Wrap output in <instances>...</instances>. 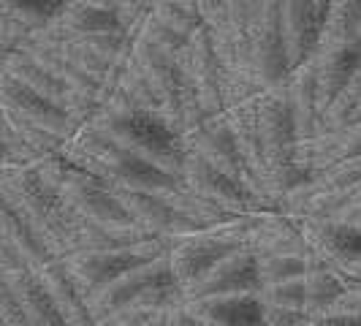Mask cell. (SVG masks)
Returning <instances> with one entry per match:
<instances>
[{
	"label": "cell",
	"mask_w": 361,
	"mask_h": 326,
	"mask_svg": "<svg viewBox=\"0 0 361 326\" xmlns=\"http://www.w3.org/2000/svg\"><path fill=\"white\" fill-rule=\"evenodd\" d=\"M0 193L14 210L19 223L36 236L52 258H66L79 250L85 220L60 201L57 191L44 180L36 163L0 166Z\"/></svg>",
	"instance_id": "1"
},
{
	"label": "cell",
	"mask_w": 361,
	"mask_h": 326,
	"mask_svg": "<svg viewBox=\"0 0 361 326\" xmlns=\"http://www.w3.org/2000/svg\"><path fill=\"white\" fill-rule=\"evenodd\" d=\"M60 158L92 177H98L111 191L161 193L163 196L166 191H171L177 185V180L161 174L149 163L139 161L136 155L123 150L114 139H109L95 123L76 128V133L60 150Z\"/></svg>",
	"instance_id": "2"
},
{
	"label": "cell",
	"mask_w": 361,
	"mask_h": 326,
	"mask_svg": "<svg viewBox=\"0 0 361 326\" xmlns=\"http://www.w3.org/2000/svg\"><path fill=\"white\" fill-rule=\"evenodd\" d=\"M36 169L44 174V180L57 191L60 201L71 210L73 215L90 226H98L111 234L128 236L133 242H149L152 236H147L123 210V204L117 199V193L104 185L98 177H92L87 171L76 169L68 161H63L60 155L36 161Z\"/></svg>",
	"instance_id": "3"
},
{
	"label": "cell",
	"mask_w": 361,
	"mask_h": 326,
	"mask_svg": "<svg viewBox=\"0 0 361 326\" xmlns=\"http://www.w3.org/2000/svg\"><path fill=\"white\" fill-rule=\"evenodd\" d=\"M90 123H95L109 139H114L139 161L149 163L152 169H158L161 174L171 177V180H180L188 150H185L180 133H174L158 114H152V111L120 114V117L95 114Z\"/></svg>",
	"instance_id": "4"
},
{
	"label": "cell",
	"mask_w": 361,
	"mask_h": 326,
	"mask_svg": "<svg viewBox=\"0 0 361 326\" xmlns=\"http://www.w3.org/2000/svg\"><path fill=\"white\" fill-rule=\"evenodd\" d=\"M166 250V242L161 239H149L133 248L123 250H104V253H71L63 258L66 270L71 274L73 286L85 296V302L95 296L98 291L111 286L114 280L126 277L128 272L145 267L147 261L158 258Z\"/></svg>",
	"instance_id": "5"
},
{
	"label": "cell",
	"mask_w": 361,
	"mask_h": 326,
	"mask_svg": "<svg viewBox=\"0 0 361 326\" xmlns=\"http://www.w3.org/2000/svg\"><path fill=\"white\" fill-rule=\"evenodd\" d=\"M250 68L261 92L280 90L290 76L280 30V0H258L250 22Z\"/></svg>",
	"instance_id": "6"
},
{
	"label": "cell",
	"mask_w": 361,
	"mask_h": 326,
	"mask_svg": "<svg viewBox=\"0 0 361 326\" xmlns=\"http://www.w3.org/2000/svg\"><path fill=\"white\" fill-rule=\"evenodd\" d=\"M182 142H185L188 155L199 158L201 163L212 166V169H217L220 174H226V177H231V180L242 182L255 199H258V204L264 207L253 177H250V171L245 169V161H242V155H239V147H236L231 126H228V120H226V111L217 114V117H204L199 126H193L182 136ZM264 210H267V207H264Z\"/></svg>",
	"instance_id": "7"
},
{
	"label": "cell",
	"mask_w": 361,
	"mask_h": 326,
	"mask_svg": "<svg viewBox=\"0 0 361 326\" xmlns=\"http://www.w3.org/2000/svg\"><path fill=\"white\" fill-rule=\"evenodd\" d=\"M142 111L158 114V107H155V95L147 85L145 73L130 54V41H128V47L117 54V60L109 66L106 76L101 79L95 114L120 117V114H142Z\"/></svg>",
	"instance_id": "8"
},
{
	"label": "cell",
	"mask_w": 361,
	"mask_h": 326,
	"mask_svg": "<svg viewBox=\"0 0 361 326\" xmlns=\"http://www.w3.org/2000/svg\"><path fill=\"white\" fill-rule=\"evenodd\" d=\"M177 66H180L182 76H185L188 87L199 104L201 114L204 117L223 114L226 111V107H223V68L217 63L212 41H209V33L204 25L190 36L185 49L177 54Z\"/></svg>",
	"instance_id": "9"
},
{
	"label": "cell",
	"mask_w": 361,
	"mask_h": 326,
	"mask_svg": "<svg viewBox=\"0 0 361 326\" xmlns=\"http://www.w3.org/2000/svg\"><path fill=\"white\" fill-rule=\"evenodd\" d=\"M236 250H242V248L223 239L215 229L193 231V234H185L180 239L166 242V258H169L171 274H174L182 294L193 289L199 280H204L209 272L215 270L223 258H228Z\"/></svg>",
	"instance_id": "10"
},
{
	"label": "cell",
	"mask_w": 361,
	"mask_h": 326,
	"mask_svg": "<svg viewBox=\"0 0 361 326\" xmlns=\"http://www.w3.org/2000/svg\"><path fill=\"white\" fill-rule=\"evenodd\" d=\"M177 182H180L185 191H190L193 196H199L201 201L212 204L220 212H226V215H231V217L253 215V212H261V210H264V207L258 204V199H255L242 182L220 174L217 169L201 163L199 158H193V155L185 158V166H182V174Z\"/></svg>",
	"instance_id": "11"
},
{
	"label": "cell",
	"mask_w": 361,
	"mask_h": 326,
	"mask_svg": "<svg viewBox=\"0 0 361 326\" xmlns=\"http://www.w3.org/2000/svg\"><path fill=\"white\" fill-rule=\"evenodd\" d=\"M329 0H280V30L290 71L310 63L324 36Z\"/></svg>",
	"instance_id": "12"
},
{
	"label": "cell",
	"mask_w": 361,
	"mask_h": 326,
	"mask_svg": "<svg viewBox=\"0 0 361 326\" xmlns=\"http://www.w3.org/2000/svg\"><path fill=\"white\" fill-rule=\"evenodd\" d=\"M169 286H177L174 274H171V267H169V258H166V250H163L158 258L147 261L145 267L128 272L126 277L114 280L111 286H106L104 291H98L95 296L87 299V310H90L92 321H104L109 318L114 310H120L123 305L145 296L149 291L158 289H169Z\"/></svg>",
	"instance_id": "13"
},
{
	"label": "cell",
	"mask_w": 361,
	"mask_h": 326,
	"mask_svg": "<svg viewBox=\"0 0 361 326\" xmlns=\"http://www.w3.org/2000/svg\"><path fill=\"white\" fill-rule=\"evenodd\" d=\"M310 258L337 270H361V223L350 220H302Z\"/></svg>",
	"instance_id": "14"
},
{
	"label": "cell",
	"mask_w": 361,
	"mask_h": 326,
	"mask_svg": "<svg viewBox=\"0 0 361 326\" xmlns=\"http://www.w3.org/2000/svg\"><path fill=\"white\" fill-rule=\"evenodd\" d=\"M60 41L101 36V33H123L114 14V0H60V8L52 22L44 28Z\"/></svg>",
	"instance_id": "15"
},
{
	"label": "cell",
	"mask_w": 361,
	"mask_h": 326,
	"mask_svg": "<svg viewBox=\"0 0 361 326\" xmlns=\"http://www.w3.org/2000/svg\"><path fill=\"white\" fill-rule=\"evenodd\" d=\"M114 193L123 204V210L130 215V220L152 239L171 242V239L199 231L161 193H133V191H114Z\"/></svg>",
	"instance_id": "16"
},
{
	"label": "cell",
	"mask_w": 361,
	"mask_h": 326,
	"mask_svg": "<svg viewBox=\"0 0 361 326\" xmlns=\"http://www.w3.org/2000/svg\"><path fill=\"white\" fill-rule=\"evenodd\" d=\"M258 261L250 250H236L228 258H223L215 270L204 280H199L190 291L182 294V305L212 299V296H236V294H258Z\"/></svg>",
	"instance_id": "17"
},
{
	"label": "cell",
	"mask_w": 361,
	"mask_h": 326,
	"mask_svg": "<svg viewBox=\"0 0 361 326\" xmlns=\"http://www.w3.org/2000/svg\"><path fill=\"white\" fill-rule=\"evenodd\" d=\"M361 66V36L356 41H348L340 47H324L312 57V71H315V85H318V104L321 111L331 107L345 87L350 85L353 73Z\"/></svg>",
	"instance_id": "18"
},
{
	"label": "cell",
	"mask_w": 361,
	"mask_h": 326,
	"mask_svg": "<svg viewBox=\"0 0 361 326\" xmlns=\"http://www.w3.org/2000/svg\"><path fill=\"white\" fill-rule=\"evenodd\" d=\"M286 95H288L290 117H293L299 145L305 147L310 142H315L321 136L324 111H321V104H318V85H315L312 60L305 63L302 68L290 71L288 82H286Z\"/></svg>",
	"instance_id": "19"
},
{
	"label": "cell",
	"mask_w": 361,
	"mask_h": 326,
	"mask_svg": "<svg viewBox=\"0 0 361 326\" xmlns=\"http://www.w3.org/2000/svg\"><path fill=\"white\" fill-rule=\"evenodd\" d=\"M185 310L199 326H264V305L258 294L199 299L188 302Z\"/></svg>",
	"instance_id": "20"
},
{
	"label": "cell",
	"mask_w": 361,
	"mask_h": 326,
	"mask_svg": "<svg viewBox=\"0 0 361 326\" xmlns=\"http://www.w3.org/2000/svg\"><path fill=\"white\" fill-rule=\"evenodd\" d=\"M36 277L41 280V286L47 289L49 299L54 302L57 313L63 315L66 326H95L85 296L79 294V289L73 286L71 274L66 270L63 258H52L44 267L36 270Z\"/></svg>",
	"instance_id": "21"
},
{
	"label": "cell",
	"mask_w": 361,
	"mask_h": 326,
	"mask_svg": "<svg viewBox=\"0 0 361 326\" xmlns=\"http://www.w3.org/2000/svg\"><path fill=\"white\" fill-rule=\"evenodd\" d=\"M258 98V95H255ZM255 98L247 104H239V107L228 109L226 111V120L231 126V133L239 147V155L245 161V169L250 171L255 188H258V196L264 201V207L271 210L269 199H267V191H264V152H261V136H258V114H255Z\"/></svg>",
	"instance_id": "22"
},
{
	"label": "cell",
	"mask_w": 361,
	"mask_h": 326,
	"mask_svg": "<svg viewBox=\"0 0 361 326\" xmlns=\"http://www.w3.org/2000/svg\"><path fill=\"white\" fill-rule=\"evenodd\" d=\"M8 289L14 291L19 308L27 318V326H66L63 315L57 313L54 302L49 299L47 289L41 286V280L36 277L33 270H14L6 274Z\"/></svg>",
	"instance_id": "23"
},
{
	"label": "cell",
	"mask_w": 361,
	"mask_h": 326,
	"mask_svg": "<svg viewBox=\"0 0 361 326\" xmlns=\"http://www.w3.org/2000/svg\"><path fill=\"white\" fill-rule=\"evenodd\" d=\"M302 280H305V313L310 318L331 313L350 289L343 272L318 258H307V272Z\"/></svg>",
	"instance_id": "24"
},
{
	"label": "cell",
	"mask_w": 361,
	"mask_h": 326,
	"mask_svg": "<svg viewBox=\"0 0 361 326\" xmlns=\"http://www.w3.org/2000/svg\"><path fill=\"white\" fill-rule=\"evenodd\" d=\"M0 71L6 73V76H11L19 85H25L27 90H33L36 95H41L44 101H49V104H54V107L63 111V104H66V85H63L60 79L49 76L44 68H38L36 63L25 52L14 49V52L6 54V60L0 63Z\"/></svg>",
	"instance_id": "25"
},
{
	"label": "cell",
	"mask_w": 361,
	"mask_h": 326,
	"mask_svg": "<svg viewBox=\"0 0 361 326\" xmlns=\"http://www.w3.org/2000/svg\"><path fill=\"white\" fill-rule=\"evenodd\" d=\"M0 239L17 250V255L25 261L27 270L36 272L38 267H44L47 261H52V255L41 248V242L19 223V217L14 215V210L8 207V201L3 199V193H0Z\"/></svg>",
	"instance_id": "26"
},
{
	"label": "cell",
	"mask_w": 361,
	"mask_h": 326,
	"mask_svg": "<svg viewBox=\"0 0 361 326\" xmlns=\"http://www.w3.org/2000/svg\"><path fill=\"white\" fill-rule=\"evenodd\" d=\"M152 19L171 33L190 38L201 28L199 0H152Z\"/></svg>",
	"instance_id": "27"
},
{
	"label": "cell",
	"mask_w": 361,
	"mask_h": 326,
	"mask_svg": "<svg viewBox=\"0 0 361 326\" xmlns=\"http://www.w3.org/2000/svg\"><path fill=\"white\" fill-rule=\"evenodd\" d=\"M353 126H361V66L343 95L326 109L321 133H334V131H345Z\"/></svg>",
	"instance_id": "28"
},
{
	"label": "cell",
	"mask_w": 361,
	"mask_h": 326,
	"mask_svg": "<svg viewBox=\"0 0 361 326\" xmlns=\"http://www.w3.org/2000/svg\"><path fill=\"white\" fill-rule=\"evenodd\" d=\"M258 261V280L261 289L286 283V280H299L307 272V258L305 255H255Z\"/></svg>",
	"instance_id": "29"
},
{
	"label": "cell",
	"mask_w": 361,
	"mask_h": 326,
	"mask_svg": "<svg viewBox=\"0 0 361 326\" xmlns=\"http://www.w3.org/2000/svg\"><path fill=\"white\" fill-rule=\"evenodd\" d=\"M261 305L267 308H283L305 313V280H286V283H274V286H264L258 291Z\"/></svg>",
	"instance_id": "30"
},
{
	"label": "cell",
	"mask_w": 361,
	"mask_h": 326,
	"mask_svg": "<svg viewBox=\"0 0 361 326\" xmlns=\"http://www.w3.org/2000/svg\"><path fill=\"white\" fill-rule=\"evenodd\" d=\"M149 11H152V0H114V14L120 22V30L128 38L142 28V22L149 17Z\"/></svg>",
	"instance_id": "31"
},
{
	"label": "cell",
	"mask_w": 361,
	"mask_h": 326,
	"mask_svg": "<svg viewBox=\"0 0 361 326\" xmlns=\"http://www.w3.org/2000/svg\"><path fill=\"white\" fill-rule=\"evenodd\" d=\"M0 326H27V318L19 308L14 291L6 283V274H0Z\"/></svg>",
	"instance_id": "32"
},
{
	"label": "cell",
	"mask_w": 361,
	"mask_h": 326,
	"mask_svg": "<svg viewBox=\"0 0 361 326\" xmlns=\"http://www.w3.org/2000/svg\"><path fill=\"white\" fill-rule=\"evenodd\" d=\"M307 313H296V310L283 308H267L264 305V326H307Z\"/></svg>",
	"instance_id": "33"
},
{
	"label": "cell",
	"mask_w": 361,
	"mask_h": 326,
	"mask_svg": "<svg viewBox=\"0 0 361 326\" xmlns=\"http://www.w3.org/2000/svg\"><path fill=\"white\" fill-rule=\"evenodd\" d=\"M307 326H361L359 313H324L310 318Z\"/></svg>",
	"instance_id": "34"
},
{
	"label": "cell",
	"mask_w": 361,
	"mask_h": 326,
	"mask_svg": "<svg viewBox=\"0 0 361 326\" xmlns=\"http://www.w3.org/2000/svg\"><path fill=\"white\" fill-rule=\"evenodd\" d=\"M14 270H25V261L17 255V250L11 248V245H6L3 239H0V274H8V272Z\"/></svg>",
	"instance_id": "35"
},
{
	"label": "cell",
	"mask_w": 361,
	"mask_h": 326,
	"mask_svg": "<svg viewBox=\"0 0 361 326\" xmlns=\"http://www.w3.org/2000/svg\"><path fill=\"white\" fill-rule=\"evenodd\" d=\"M166 326H196V321L188 315V310H185V305H180V308L169 310V318H166Z\"/></svg>",
	"instance_id": "36"
},
{
	"label": "cell",
	"mask_w": 361,
	"mask_h": 326,
	"mask_svg": "<svg viewBox=\"0 0 361 326\" xmlns=\"http://www.w3.org/2000/svg\"><path fill=\"white\" fill-rule=\"evenodd\" d=\"M340 220H350V223H361V207L359 210H350L348 215H343Z\"/></svg>",
	"instance_id": "37"
},
{
	"label": "cell",
	"mask_w": 361,
	"mask_h": 326,
	"mask_svg": "<svg viewBox=\"0 0 361 326\" xmlns=\"http://www.w3.org/2000/svg\"><path fill=\"white\" fill-rule=\"evenodd\" d=\"M8 52H14V49H11V47H8V44H6L3 38H0V63L6 60V54H8Z\"/></svg>",
	"instance_id": "38"
},
{
	"label": "cell",
	"mask_w": 361,
	"mask_h": 326,
	"mask_svg": "<svg viewBox=\"0 0 361 326\" xmlns=\"http://www.w3.org/2000/svg\"><path fill=\"white\" fill-rule=\"evenodd\" d=\"M11 163V158H8V152L3 150V145H0V166H8Z\"/></svg>",
	"instance_id": "39"
},
{
	"label": "cell",
	"mask_w": 361,
	"mask_h": 326,
	"mask_svg": "<svg viewBox=\"0 0 361 326\" xmlns=\"http://www.w3.org/2000/svg\"><path fill=\"white\" fill-rule=\"evenodd\" d=\"M307 324H310V321H307Z\"/></svg>",
	"instance_id": "40"
},
{
	"label": "cell",
	"mask_w": 361,
	"mask_h": 326,
	"mask_svg": "<svg viewBox=\"0 0 361 326\" xmlns=\"http://www.w3.org/2000/svg\"><path fill=\"white\" fill-rule=\"evenodd\" d=\"M196 326H199V324H196Z\"/></svg>",
	"instance_id": "41"
}]
</instances>
